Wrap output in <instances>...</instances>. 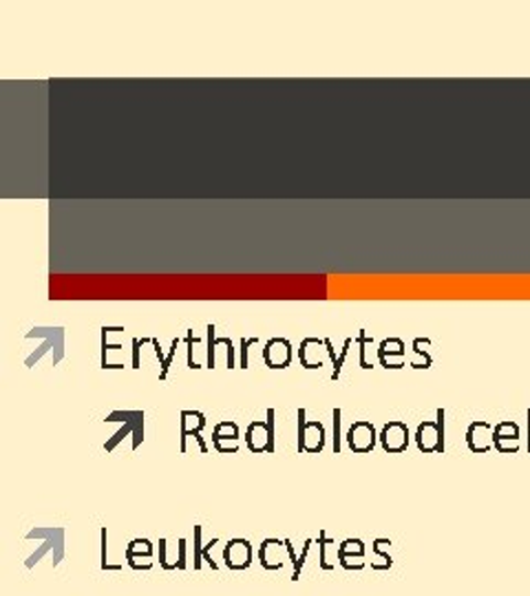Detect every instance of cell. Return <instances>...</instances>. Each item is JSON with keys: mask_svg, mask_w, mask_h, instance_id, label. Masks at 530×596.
<instances>
[{"mask_svg": "<svg viewBox=\"0 0 530 596\" xmlns=\"http://www.w3.org/2000/svg\"><path fill=\"white\" fill-rule=\"evenodd\" d=\"M286 559H290L288 543L281 539H265L258 548V561L265 570H281L286 565Z\"/></svg>", "mask_w": 530, "mask_h": 596, "instance_id": "6da1fadb", "label": "cell"}, {"mask_svg": "<svg viewBox=\"0 0 530 596\" xmlns=\"http://www.w3.org/2000/svg\"><path fill=\"white\" fill-rule=\"evenodd\" d=\"M223 563L230 570H245L252 563V545L245 539H230L223 548Z\"/></svg>", "mask_w": 530, "mask_h": 596, "instance_id": "7a4b0ae2", "label": "cell"}, {"mask_svg": "<svg viewBox=\"0 0 530 596\" xmlns=\"http://www.w3.org/2000/svg\"><path fill=\"white\" fill-rule=\"evenodd\" d=\"M347 442L352 446V451L356 453H367L374 449V442H376V433H374V427L369 422H356L350 433H347Z\"/></svg>", "mask_w": 530, "mask_h": 596, "instance_id": "3957f363", "label": "cell"}, {"mask_svg": "<svg viewBox=\"0 0 530 596\" xmlns=\"http://www.w3.org/2000/svg\"><path fill=\"white\" fill-rule=\"evenodd\" d=\"M383 446L389 451V453H400L407 449V442H409V431L405 424L400 422H391L383 429Z\"/></svg>", "mask_w": 530, "mask_h": 596, "instance_id": "277c9868", "label": "cell"}, {"mask_svg": "<svg viewBox=\"0 0 530 596\" xmlns=\"http://www.w3.org/2000/svg\"><path fill=\"white\" fill-rule=\"evenodd\" d=\"M325 444V429L323 424L319 422H308L301 427V442H299V449L303 451H310V453H317L321 451Z\"/></svg>", "mask_w": 530, "mask_h": 596, "instance_id": "5b68a950", "label": "cell"}, {"mask_svg": "<svg viewBox=\"0 0 530 596\" xmlns=\"http://www.w3.org/2000/svg\"><path fill=\"white\" fill-rule=\"evenodd\" d=\"M339 552H341V543L336 545L334 539H330L325 534V530L319 532V565L330 572L336 567V561H339Z\"/></svg>", "mask_w": 530, "mask_h": 596, "instance_id": "8992f818", "label": "cell"}, {"mask_svg": "<svg viewBox=\"0 0 530 596\" xmlns=\"http://www.w3.org/2000/svg\"><path fill=\"white\" fill-rule=\"evenodd\" d=\"M418 446L422 451H440L442 449V438H440V429L431 422H424L418 431Z\"/></svg>", "mask_w": 530, "mask_h": 596, "instance_id": "52a82bcc", "label": "cell"}, {"mask_svg": "<svg viewBox=\"0 0 530 596\" xmlns=\"http://www.w3.org/2000/svg\"><path fill=\"white\" fill-rule=\"evenodd\" d=\"M387 543H389L387 539H378V541H376V545H374L376 561H372V565H374L376 570H387V567H391V559H389V554H385V552H383V545H387Z\"/></svg>", "mask_w": 530, "mask_h": 596, "instance_id": "ba28073f", "label": "cell"}, {"mask_svg": "<svg viewBox=\"0 0 530 596\" xmlns=\"http://www.w3.org/2000/svg\"><path fill=\"white\" fill-rule=\"evenodd\" d=\"M126 563L133 570H151L155 561H153V556H146V554H131V552H126Z\"/></svg>", "mask_w": 530, "mask_h": 596, "instance_id": "9c48e42d", "label": "cell"}, {"mask_svg": "<svg viewBox=\"0 0 530 596\" xmlns=\"http://www.w3.org/2000/svg\"><path fill=\"white\" fill-rule=\"evenodd\" d=\"M126 552L131 554H146V556H153V543L148 539H133L126 548Z\"/></svg>", "mask_w": 530, "mask_h": 596, "instance_id": "30bf717a", "label": "cell"}, {"mask_svg": "<svg viewBox=\"0 0 530 596\" xmlns=\"http://www.w3.org/2000/svg\"><path fill=\"white\" fill-rule=\"evenodd\" d=\"M341 554H356V556H365V543L361 539H345L341 543Z\"/></svg>", "mask_w": 530, "mask_h": 596, "instance_id": "8fae6325", "label": "cell"}, {"mask_svg": "<svg viewBox=\"0 0 530 596\" xmlns=\"http://www.w3.org/2000/svg\"><path fill=\"white\" fill-rule=\"evenodd\" d=\"M339 563H341L345 570H363V567H365V556L341 554V552H339Z\"/></svg>", "mask_w": 530, "mask_h": 596, "instance_id": "7c38bea8", "label": "cell"}, {"mask_svg": "<svg viewBox=\"0 0 530 596\" xmlns=\"http://www.w3.org/2000/svg\"><path fill=\"white\" fill-rule=\"evenodd\" d=\"M312 539H308L306 543H303V552H301V556L297 559V563H295V570H292V581H299L301 578V570H303V565H306V559H308V554H310V548H312Z\"/></svg>", "mask_w": 530, "mask_h": 596, "instance_id": "4fadbf2b", "label": "cell"}, {"mask_svg": "<svg viewBox=\"0 0 530 596\" xmlns=\"http://www.w3.org/2000/svg\"><path fill=\"white\" fill-rule=\"evenodd\" d=\"M159 565L164 570H175L177 565L168 559V539H159Z\"/></svg>", "mask_w": 530, "mask_h": 596, "instance_id": "5bb4252c", "label": "cell"}, {"mask_svg": "<svg viewBox=\"0 0 530 596\" xmlns=\"http://www.w3.org/2000/svg\"><path fill=\"white\" fill-rule=\"evenodd\" d=\"M236 424H230V422H223V424H219L217 429H214V440H219V438H236Z\"/></svg>", "mask_w": 530, "mask_h": 596, "instance_id": "9a60e30c", "label": "cell"}, {"mask_svg": "<svg viewBox=\"0 0 530 596\" xmlns=\"http://www.w3.org/2000/svg\"><path fill=\"white\" fill-rule=\"evenodd\" d=\"M201 528H195V570L201 567V559H203V550H201Z\"/></svg>", "mask_w": 530, "mask_h": 596, "instance_id": "2e32d148", "label": "cell"}, {"mask_svg": "<svg viewBox=\"0 0 530 596\" xmlns=\"http://www.w3.org/2000/svg\"><path fill=\"white\" fill-rule=\"evenodd\" d=\"M217 543H219V539H212V541H210V543L203 548V561H206V563H208L212 570H219V563L212 559V548H214Z\"/></svg>", "mask_w": 530, "mask_h": 596, "instance_id": "e0dca14e", "label": "cell"}, {"mask_svg": "<svg viewBox=\"0 0 530 596\" xmlns=\"http://www.w3.org/2000/svg\"><path fill=\"white\" fill-rule=\"evenodd\" d=\"M177 567L179 570L186 567V539L177 541Z\"/></svg>", "mask_w": 530, "mask_h": 596, "instance_id": "ac0fdd59", "label": "cell"}]
</instances>
